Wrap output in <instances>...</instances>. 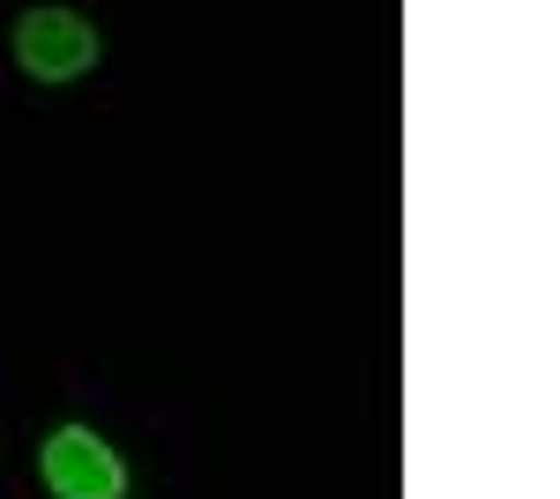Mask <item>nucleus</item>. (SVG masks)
Returning a JSON list of instances; mask_svg holds the SVG:
<instances>
[{"label": "nucleus", "instance_id": "nucleus-1", "mask_svg": "<svg viewBox=\"0 0 560 499\" xmlns=\"http://www.w3.org/2000/svg\"><path fill=\"white\" fill-rule=\"evenodd\" d=\"M97 60H105V38L90 15H75V8H23L15 15V68L31 83H83Z\"/></svg>", "mask_w": 560, "mask_h": 499}, {"label": "nucleus", "instance_id": "nucleus-2", "mask_svg": "<svg viewBox=\"0 0 560 499\" xmlns=\"http://www.w3.org/2000/svg\"><path fill=\"white\" fill-rule=\"evenodd\" d=\"M38 477L52 499H128V462L105 432L90 425H60L38 448Z\"/></svg>", "mask_w": 560, "mask_h": 499}]
</instances>
